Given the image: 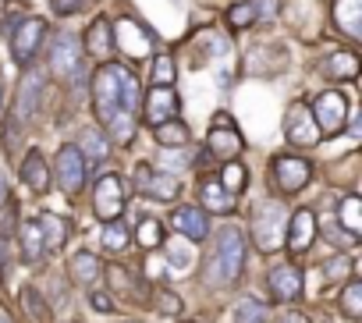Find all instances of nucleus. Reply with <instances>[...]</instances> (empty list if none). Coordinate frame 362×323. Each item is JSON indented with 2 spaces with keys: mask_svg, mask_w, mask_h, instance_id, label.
Segmentation results:
<instances>
[{
  "mask_svg": "<svg viewBox=\"0 0 362 323\" xmlns=\"http://www.w3.org/2000/svg\"><path fill=\"white\" fill-rule=\"evenodd\" d=\"M341 274H348V263H344V259H334V263H327V277H341Z\"/></svg>",
  "mask_w": 362,
  "mask_h": 323,
  "instance_id": "nucleus-44",
  "label": "nucleus"
},
{
  "mask_svg": "<svg viewBox=\"0 0 362 323\" xmlns=\"http://www.w3.org/2000/svg\"><path fill=\"white\" fill-rule=\"evenodd\" d=\"M235 323H263V305L252 302V298L238 302L235 305Z\"/></svg>",
  "mask_w": 362,
  "mask_h": 323,
  "instance_id": "nucleus-37",
  "label": "nucleus"
},
{
  "mask_svg": "<svg viewBox=\"0 0 362 323\" xmlns=\"http://www.w3.org/2000/svg\"><path fill=\"white\" fill-rule=\"evenodd\" d=\"M313 117H316L320 131H327V135H337V131L344 128V117H348V100H344L337 89H330V93H323V96L316 100V107H313Z\"/></svg>",
  "mask_w": 362,
  "mask_h": 323,
  "instance_id": "nucleus-7",
  "label": "nucleus"
},
{
  "mask_svg": "<svg viewBox=\"0 0 362 323\" xmlns=\"http://www.w3.org/2000/svg\"><path fill=\"white\" fill-rule=\"evenodd\" d=\"M15 231H18V238H22L25 263H40V259H43V235H40V228H36V224H22V228H15Z\"/></svg>",
  "mask_w": 362,
  "mask_h": 323,
  "instance_id": "nucleus-29",
  "label": "nucleus"
},
{
  "mask_svg": "<svg viewBox=\"0 0 362 323\" xmlns=\"http://www.w3.org/2000/svg\"><path fill=\"white\" fill-rule=\"evenodd\" d=\"M177 117V96L170 86H153L149 96H146V121L149 124H160V121H170Z\"/></svg>",
  "mask_w": 362,
  "mask_h": 323,
  "instance_id": "nucleus-15",
  "label": "nucleus"
},
{
  "mask_svg": "<svg viewBox=\"0 0 362 323\" xmlns=\"http://www.w3.org/2000/svg\"><path fill=\"white\" fill-rule=\"evenodd\" d=\"M110 305H114V302H110V295H100V291L93 295V309H100V312H110Z\"/></svg>",
  "mask_w": 362,
  "mask_h": 323,
  "instance_id": "nucleus-45",
  "label": "nucleus"
},
{
  "mask_svg": "<svg viewBox=\"0 0 362 323\" xmlns=\"http://www.w3.org/2000/svg\"><path fill=\"white\" fill-rule=\"evenodd\" d=\"M284 135H288L291 146H316L323 131H320L313 110L302 107V103H295V107L288 110V117H284Z\"/></svg>",
  "mask_w": 362,
  "mask_h": 323,
  "instance_id": "nucleus-6",
  "label": "nucleus"
},
{
  "mask_svg": "<svg viewBox=\"0 0 362 323\" xmlns=\"http://www.w3.org/2000/svg\"><path fill=\"white\" fill-rule=\"evenodd\" d=\"M309 175H313V168L305 164V160H298V156H277L274 160V185L281 192H288V196L302 192Z\"/></svg>",
  "mask_w": 362,
  "mask_h": 323,
  "instance_id": "nucleus-8",
  "label": "nucleus"
},
{
  "mask_svg": "<svg viewBox=\"0 0 362 323\" xmlns=\"http://www.w3.org/2000/svg\"><path fill=\"white\" fill-rule=\"evenodd\" d=\"M135 189H139L142 196H153V199L170 203V199L177 196V178H174V175H153L146 164H139V168H135Z\"/></svg>",
  "mask_w": 362,
  "mask_h": 323,
  "instance_id": "nucleus-11",
  "label": "nucleus"
},
{
  "mask_svg": "<svg viewBox=\"0 0 362 323\" xmlns=\"http://www.w3.org/2000/svg\"><path fill=\"white\" fill-rule=\"evenodd\" d=\"M15 231V210L4 206V213H0V235H11Z\"/></svg>",
  "mask_w": 362,
  "mask_h": 323,
  "instance_id": "nucleus-42",
  "label": "nucleus"
},
{
  "mask_svg": "<svg viewBox=\"0 0 362 323\" xmlns=\"http://www.w3.org/2000/svg\"><path fill=\"white\" fill-rule=\"evenodd\" d=\"M270 291L277 302H295L302 295V274L295 266H274L270 270Z\"/></svg>",
  "mask_w": 362,
  "mask_h": 323,
  "instance_id": "nucleus-17",
  "label": "nucleus"
},
{
  "mask_svg": "<svg viewBox=\"0 0 362 323\" xmlns=\"http://www.w3.org/2000/svg\"><path fill=\"white\" fill-rule=\"evenodd\" d=\"M22 302H25V309H29V316H33V319H43V316H47V305L36 298V291H33V288H25V291H22Z\"/></svg>",
  "mask_w": 362,
  "mask_h": 323,
  "instance_id": "nucleus-39",
  "label": "nucleus"
},
{
  "mask_svg": "<svg viewBox=\"0 0 362 323\" xmlns=\"http://www.w3.org/2000/svg\"><path fill=\"white\" fill-rule=\"evenodd\" d=\"M256 15H259V0H238L228 11V22H231V29H245L256 22Z\"/></svg>",
  "mask_w": 362,
  "mask_h": 323,
  "instance_id": "nucleus-31",
  "label": "nucleus"
},
{
  "mask_svg": "<svg viewBox=\"0 0 362 323\" xmlns=\"http://www.w3.org/2000/svg\"><path fill=\"white\" fill-rule=\"evenodd\" d=\"M82 50H89L93 57H107V54L114 50V25H110L107 18L93 22V29H89V36H86V47H82Z\"/></svg>",
  "mask_w": 362,
  "mask_h": 323,
  "instance_id": "nucleus-22",
  "label": "nucleus"
},
{
  "mask_svg": "<svg viewBox=\"0 0 362 323\" xmlns=\"http://www.w3.org/2000/svg\"><path fill=\"white\" fill-rule=\"evenodd\" d=\"M107 277L117 284V291H124V295H135V288L128 284V274H124L121 266H110V270H107Z\"/></svg>",
  "mask_w": 362,
  "mask_h": 323,
  "instance_id": "nucleus-40",
  "label": "nucleus"
},
{
  "mask_svg": "<svg viewBox=\"0 0 362 323\" xmlns=\"http://www.w3.org/2000/svg\"><path fill=\"white\" fill-rule=\"evenodd\" d=\"M93 210L103 221H117L124 210V192H121V178L117 175H103L96 182V196H93Z\"/></svg>",
  "mask_w": 362,
  "mask_h": 323,
  "instance_id": "nucleus-10",
  "label": "nucleus"
},
{
  "mask_svg": "<svg viewBox=\"0 0 362 323\" xmlns=\"http://www.w3.org/2000/svg\"><path fill=\"white\" fill-rule=\"evenodd\" d=\"M50 71L57 78H75L82 71V43L71 33H61L50 47Z\"/></svg>",
  "mask_w": 362,
  "mask_h": 323,
  "instance_id": "nucleus-5",
  "label": "nucleus"
},
{
  "mask_svg": "<svg viewBox=\"0 0 362 323\" xmlns=\"http://www.w3.org/2000/svg\"><path fill=\"white\" fill-rule=\"evenodd\" d=\"M156 128V142L163 146V149H181V146H189V128L181 124L177 117H170V121H160V124H153Z\"/></svg>",
  "mask_w": 362,
  "mask_h": 323,
  "instance_id": "nucleus-23",
  "label": "nucleus"
},
{
  "mask_svg": "<svg viewBox=\"0 0 362 323\" xmlns=\"http://www.w3.org/2000/svg\"><path fill=\"white\" fill-rule=\"evenodd\" d=\"M36 228H40V235H43V249H50V252H57V249L68 242V221L57 217V213H43Z\"/></svg>",
  "mask_w": 362,
  "mask_h": 323,
  "instance_id": "nucleus-21",
  "label": "nucleus"
},
{
  "mask_svg": "<svg viewBox=\"0 0 362 323\" xmlns=\"http://www.w3.org/2000/svg\"><path fill=\"white\" fill-rule=\"evenodd\" d=\"M22 178L33 192H47L50 189V168H47V160L40 149H29V156L22 160Z\"/></svg>",
  "mask_w": 362,
  "mask_h": 323,
  "instance_id": "nucleus-20",
  "label": "nucleus"
},
{
  "mask_svg": "<svg viewBox=\"0 0 362 323\" xmlns=\"http://www.w3.org/2000/svg\"><path fill=\"white\" fill-rule=\"evenodd\" d=\"M288 221H284V206L281 203H263L252 213V238L263 252H277V245L284 242Z\"/></svg>",
  "mask_w": 362,
  "mask_h": 323,
  "instance_id": "nucleus-3",
  "label": "nucleus"
},
{
  "mask_svg": "<svg viewBox=\"0 0 362 323\" xmlns=\"http://www.w3.org/2000/svg\"><path fill=\"white\" fill-rule=\"evenodd\" d=\"M110 149V139L100 131V128H82L78 131V153L89 156V160H103Z\"/></svg>",
  "mask_w": 362,
  "mask_h": 323,
  "instance_id": "nucleus-26",
  "label": "nucleus"
},
{
  "mask_svg": "<svg viewBox=\"0 0 362 323\" xmlns=\"http://www.w3.org/2000/svg\"><path fill=\"white\" fill-rule=\"evenodd\" d=\"M281 323H309V316L305 312H298V309H291V312H284V319Z\"/></svg>",
  "mask_w": 362,
  "mask_h": 323,
  "instance_id": "nucleus-46",
  "label": "nucleus"
},
{
  "mask_svg": "<svg viewBox=\"0 0 362 323\" xmlns=\"http://www.w3.org/2000/svg\"><path fill=\"white\" fill-rule=\"evenodd\" d=\"M135 242H139L142 249H156V245H163V228H160V221L146 217V221L139 224V231H135Z\"/></svg>",
  "mask_w": 362,
  "mask_h": 323,
  "instance_id": "nucleus-32",
  "label": "nucleus"
},
{
  "mask_svg": "<svg viewBox=\"0 0 362 323\" xmlns=\"http://www.w3.org/2000/svg\"><path fill=\"white\" fill-rule=\"evenodd\" d=\"M203 203H206V210H214V213H231V210H235L231 192H228L217 178H206V182H203Z\"/></svg>",
  "mask_w": 362,
  "mask_h": 323,
  "instance_id": "nucleus-24",
  "label": "nucleus"
},
{
  "mask_svg": "<svg viewBox=\"0 0 362 323\" xmlns=\"http://www.w3.org/2000/svg\"><path fill=\"white\" fill-rule=\"evenodd\" d=\"M117 68L121 64H103L93 78V107H96V117L110 128L117 121L121 110V89H117Z\"/></svg>",
  "mask_w": 362,
  "mask_h": 323,
  "instance_id": "nucleus-2",
  "label": "nucleus"
},
{
  "mask_svg": "<svg viewBox=\"0 0 362 323\" xmlns=\"http://www.w3.org/2000/svg\"><path fill=\"white\" fill-rule=\"evenodd\" d=\"M174 231L189 242H203L210 235V224H206V213L196 210V206H181L174 210Z\"/></svg>",
  "mask_w": 362,
  "mask_h": 323,
  "instance_id": "nucleus-16",
  "label": "nucleus"
},
{
  "mask_svg": "<svg viewBox=\"0 0 362 323\" xmlns=\"http://www.w3.org/2000/svg\"><path fill=\"white\" fill-rule=\"evenodd\" d=\"M160 309H163L167 316H177V312H181V302H177V295H160Z\"/></svg>",
  "mask_w": 362,
  "mask_h": 323,
  "instance_id": "nucleus-41",
  "label": "nucleus"
},
{
  "mask_svg": "<svg viewBox=\"0 0 362 323\" xmlns=\"http://www.w3.org/2000/svg\"><path fill=\"white\" fill-rule=\"evenodd\" d=\"M153 82L156 86H170L174 82V61L170 57H156L153 61Z\"/></svg>",
  "mask_w": 362,
  "mask_h": 323,
  "instance_id": "nucleus-38",
  "label": "nucleus"
},
{
  "mask_svg": "<svg viewBox=\"0 0 362 323\" xmlns=\"http://www.w3.org/2000/svg\"><path fill=\"white\" fill-rule=\"evenodd\" d=\"M210 153L214 156H221V160H235L238 153H242V135L235 131V124L228 121V114H221V121L214 124V131H210Z\"/></svg>",
  "mask_w": 362,
  "mask_h": 323,
  "instance_id": "nucleus-12",
  "label": "nucleus"
},
{
  "mask_svg": "<svg viewBox=\"0 0 362 323\" xmlns=\"http://www.w3.org/2000/svg\"><path fill=\"white\" fill-rule=\"evenodd\" d=\"M57 185L64 196H78L86 185V156L78 153V146H61L57 153V164H54Z\"/></svg>",
  "mask_w": 362,
  "mask_h": 323,
  "instance_id": "nucleus-4",
  "label": "nucleus"
},
{
  "mask_svg": "<svg viewBox=\"0 0 362 323\" xmlns=\"http://www.w3.org/2000/svg\"><path fill=\"white\" fill-rule=\"evenodd\" d=\"M82 8V0H54V11L57 15H71V11H78Z\"/></svg>",
  "mask_w": 362,
  "mask_h": 323,
  "instance_id": "nucleus-43",
  "label": "nucleus"
},
{
  "mask_svg": "<svg viewBox=\"0 0 362 323\" xmlns=\"http://www.w3.org/2000/svg\"><path fill=\"white\" fill-rule=\"evenodd\" d=\"M323 75H330V78H355L358 75V57L355 54H334V57H327Z\"/></svg>",
  "mask_w": 362,
  "mask_h": 323,
  "instance_id": "nucleus-30",
  "label": "nucleus"
},
{
  "mask_svg": "<svg viewBox=\"0 0 362 323\" xmlns=\"http://www.w3.org/2000/svg\"><path fill=\"white\" fill-rule=\"evenodd\" d=\"M313 238H316V213L313 210H295V217L288 224V249L295 256H302V252H309Z\"/></svg>",
  "mask_w": 362,
  "mask_h": 323,
  "instance_id": "nucleus-14",
  "label": "nucleus"
},
{
  "mask_svg": "<svg viewBox=\"0 0 362 323\" xmlns=\"http://www.w3.org/2000/svg\"><path fill=\"white\" fill-rule=\"evenodd\" d=\"M0 323H8V319H4V316H0Z\"/></svg>",
  "mask_w": 362,
  "mask_h": 323,
  "instance_id": "nucleus-51",
  "label": "nucleus"
},
{
  "mask_svg": "<svg viewBox=\"0 0 362 323\" xmlns=\"http://www.w3.org/2000/svg\"><path fill=\"white\" fill-rule=\"evenodd\" d=\"M43 33H47V22H43V18H25V22H18L15 40H11V54H15L18 64H29V61L36 57V50H40V43H43Z\"/></svg>",
  "mask_w": 362,
  "mask_h": 323,
  "instance_id": "nucleus-9",
  "label": "nucleus"
},
{
  "mask_svg": "<svg viewBox=\"0 0 362 323\" xmlns=\"http://www.w3.org/2000/svg\"><path fill=\"white\" fill-rule=\"evenodd\" d=\"M163 249H167V256H170V266H174V270H185V266H189V259H192L189 238H174V242H167Z\"/></svg>",
  "mask_w": 362,
  "mask_h": 323,
  "instance_id": "nucleus-36",
  "label": "nucleus"
},
{
  "mask_svg": "<svg viewBox=\"0 0 362 323\" xmlns=\"http://www.w3.org/2000/svg\"><path fill=\"white\" fill-rule=\"evenodd\" d=\"M341 309H344L348 319H358V316H362V284H358V281H348V284H344Z\"/></svg>",
  "mask_w": 362,
  "mask_h": 323,
  "instance_id": "nucleus-33",
  "label": "nucleus"
},
{
  "mask_svg": "<svg viewBox=\"0 0 362 323\" xmlns=\"http://www.w3.org/2000/svg\"><path fill=\"white\" fill-rule=\"evenodd\" d=\"M8 199V185H4V175H0V203Z\"/></svg>",
  "mask_w": 362,
  "mask_h": 323,
  "instance_id": "nucleus-48",
  "label": "nucleus"
},
{
  "mask_svg": "<svg viewBox=\"0 0 362 323\" xmlns=\"http://www.w3.org/2000/svg\"><path fill=\"white\" fill-rule=\"evenodd\" d=\"M337 224L348 231V235H362V203H358V196H348L344 203H341V213H337Z\"/></svg>",
  "mask_w": 362,
  "mask_h": 323,
  "instance_id": "nucleus-28",
  "label": "nucleus"
},
{
  "mask_svg": "<svg viewBox=\"0 0 362 323\" xmlns=\"http://www.w3.org/2000/svg\"><path fill=\"white\" fill-rule=\"evenodd\" d=\"M40 86H43V75L40 71H29L25 78H22V86H18V100H15V121L22 124L25 117H33V110H36V100H40Z\"/></svg>",
  "mask_w": 362,
  "mask_h": 323,
  "instance_id": "nucleus-18",
  "label": "nucleus"
},
{
  "mask_svg": "<svg viewBox=\"0 0 362 323\" xmlns=\"http://www.w3.org/2000/svg\"><path fill=\"white\" fill-rule=\"evenodd\" d=\"M0 15H4V0H0Z\"/></svg>",
  "mask_w": 362,
  "mask_h": 323,
  "instance_id": "nucleus-49",
  "label": "nucleus"
},
{
  "mask_svg": "<svg viewBox=\"0 0 362 323\" xmlns=\"http://www.w3.org/2000/svg\"><path fill=\"white\" fill-rule=\"evenodd\" d=\"M114 43L121 47V54H128V57H146L149 50H153V40H149V33L142 29V25H135L132 18H124L121 25H117V33H114Z\"/></svg>",
  "mask_w": 362,
  "mask_h": 323,
  "instance_id": "nucleus-13",
  "label": "nucleus"
},
{
  "mask_svg": "<svg viewBox=\"0 0 362 323\" xmlns=\"http://www.w3.org/2000/svg\"><path fill=\"white\" fill-rule=\"evenodd\" d=\"M146 270H149V277H156V274H160V263H156V259H149V263H146Z\"/></svg>",
  "mask_w": 362,
  "mask_h": 323,
  "instance_id": "nucleus-47",
  "label": "nucleus"
},
{
  "mask_svg": "<svg viewBox=\"0 0 362 323\" xmlns=\"http://www.w3.org/2000/svg\"><path fill=\"white\" fill-rule=\"evenodd\" d=\"M117 89H121V110L124 114H135V107L142 103V93H139V78L124 64L117 68Z\"/></svg>",
  "mask_w": 362,
  "mask_h": 323,
  "instance_id": "nucleus-25",
  "label": "nucleus"
},
{
  "mask_svg": "<svg viewBox=\"0 0 362 323\" xmlns=\"http://www.w3.org/2000/svg\"><path fill=\"white\" fill-rule=\"evenodd\" d=\"M334 22L344 36H362V0H334Z\"/></svg>",
  "mask_w": 362,
  "mask_h": 323,
  "instance_id": "nucleus-19",
  "label": "nucleus"
},
{
  "mask_svg": "<svg viewBox=\"0 0 362 323\" xmlns=\"http://www.w3.org/2000/svg\"><path fill=\"white\" fill-rule=\"evenodd\" d=\"M242 266H245V242H242V231H238V228H224L206 281L228 288V284H235V281L242 277Z\"/></svg>",
  "mask_w": 362,
  "mask_h": 323,
  "instance_id": "nucleus-1",
  "label": "nucleus"
},
{
  "mask_svg": "<svg viewBox=\"0 0 362 323\" xmlns=\"http://www.w3.org/2000/svg\"><path fill=\"white\" fill-rule=\"evenodd\" d=\"M103 245L110 249V252H121L124 245H128V228L121 224V221H107V228H103Z\"/></svg>",
  "mask_w": 362,
  "mask_h": 323,
  "instance_id": "nucleus-35",
  "label": "nucleus"
},
{
  "mask_svg": "<svg viewBox=\"0 0 362 323\" xmlns=\"http://www.w3.org/2000/svg\"><path fill=\"white\" fill-rule=\"evenodd\" d=\"M71 277H75L78 284H96V281H100V259H96L93 252L71 256Z\"/></svg>",
  "mask_w": 362,
  "mask_h": 323,
  "instance_id": "nucleus-27",
  "label": "nucleus"
},
{
  "mask_svg": "<svg viewBox=\"0 0 362 323\" xmlns=\"http://www.w3.org/2000/svg\"><path fill=\"white\" fill-rule=\"evenodd\" d=\"M0 103H4V93H0Z\"/></svg>",
  "mask_w": 362,
  "mask_h": 323,
  "instance_id": "nucleus-50",
  "label": "nucleus"
},
{
  "mask_svg": "<svg viewBox=\"0 0 362 323\" xmlns=\"http://www.w3.org/2000/svg\"><path fill=\"white\" fill-rule=\"evenodd\" d=\"M245 175H249V171H245L242 164H235V160H228V168L221 171V178H217V182H221V185H224V189H228L231 196H238V192L245 189Z\"/></svg>",
  "mask_w": 362,
  "mask_h": 323,
  "instance_id": "nucleus-34",
  "label": "nucleus"
}]
</instances>
